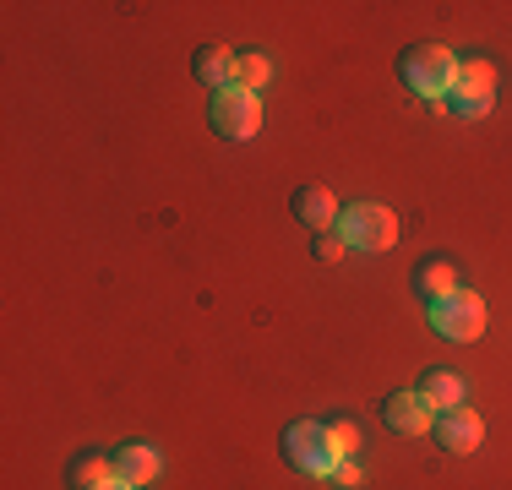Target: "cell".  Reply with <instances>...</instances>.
Wrapping results in <instances>:
<instances>
[{"label":"cell","instance_id":"cell-1","mask_svg":"<svg viewBox=\"0 0 512 490\" xmlns=\"http://www.w3.org/2000/svg\"><path fill=\"white\" fill-rule=\"evenodd\" d=\"M398 77H404V88L414 98H425V104H436V98L453 93V77H458V55L442 44H409L404 55H398Z\"/></svg>","mask_w":512,"mask_h":490},{"label":"cell","instance_id":"cell-2","mask_svg":"<svg viewBox=\"0 0 512 490\" xmlns=\"http://www.w3.org/2000/svg\"><path fill=\"white\" fill-rule=\"evenodd\" d=\"M338 240L349 251H393L398 245V218L382 202H349L338 207Z\"/></svg>","mask_w":512,"mask_h":490},{"label":"cell","instance_id":"cell-3","mask_svg":"<svg viewBox=\"0 0 512 490\" xmlns=\"http://www.w3.org/2000/svg\"><path fill=\"white\" fill-rule=\"evenodd\" d=\"M496 104V71L485 55H458V77H453V93H447V109L463 120H480L491 115Z\"/></svg>","mask_w":512,"mask_h":490},{"label":"cell","instance_id":"cell-4","mask_svg":"<svg viewBox=\"0 0 512 490\" xmlns=\"http://www.w3.org/2000/svg\"><path fill=\"white\" fill-rule=\"evenodd\" d=\"M284 458H289V469L311 474V480H333V469H338V452H333V441H327V425H316V420L289 425L284 431Z\"/></svg>","mask_w":512,"mask_h":490},{"label":"cell","instance_id":"cell-5","mask_svg":"<svg viewBox=\"0 0 512 490\" xmlns=\"http://www.w3.org/2000/svg\"><path fill=\"white\" fill-rule=\"evenodd\" d=\"M207 120H213V131L224 142H251L256 131H262V98L246 93V88H224L207 104Z\"/></svg>","mask_w":512,"mask_h":490},{"label":"cell","instance_id":"cell-6","mask_svg":"<svg viewBox=\"0 0 512 490\" xmlns=\"http://www.w3.org/2000/svg\"><path fill=\"white\" fill-rule=\"evenodd\" d=\"M431 327L447 343H474V338L485 333V300L474 289H453L447 300L431 305Z\"/></svg>","mask_w":512,"mask_h":490},{"label":"cell","instance_id":"cell-7","mask_svg":"<svg viewBox=\"0 0 512 490\" xmlns=\"http://www.w3.org/2000/svg\"><path fill=\"white\" fill-rule=\"evenodd\" d=\"M382 425L393 436H425L436 425V409H431V398H425L420 387H414V392H393V398H382Z\"/></svg>","mask_w":512,"mask_h":490},{"label":"cell","instance_id":"cell-8","mask_svg":"<svg viewBox=\"0 0 512 490\" xmlns=\"http://www.w3.org/2000/svg\"><path fill=\"white\" fill-rule=\"evenodd\" d=\"M109 463H115V480H120V485H131V490L153 485V480H158V469H164V458H158L153 441H120V447L109 452Z\"/></svg>","mask_w":512,"mask_h":490},{"label":"cell","instance_id":"cell-9","mask_svg":"<svg viewBox=\"0 0 512 490\" xmlns=\"http://www.w3.org/2000/svg\"><path fill=\"white\" fill-rule=\"evenodd\" d=\"M431 436H436V447H442V452L463 458V452H474L485 441V425H480V414H474V409H442V414H436V425H431Z\"/></svg>","mask_w":512,"mask_h":490},{"label":"cell","instance_id":"cell-10","mask_svg":"<svg viewBox=\"0 0 512 490\" xmlns=\"http://www.w3.org/2000/svg\"><path fill=\"white\" fill-rule=\"evenodd\" d=\"M191 77H197L202 88H213V93L235 88V49H224V44H202L197 55H191Z\"/></svg>","mask_w":512,"mask_h":490},{"label":"cell","instance_id":"cell-11","mask_svg":"<svg viewBox=\"0 0 512 490\" xmlns=\"http://www.w3.org/2000/svg\"><path fill=\"white\" fill-rule=\"evenodd\" d=\"M458 284V267L447 262V256H425V262H414V294H420L425 305H436V300H447Z\"/></svg>","mask_w":512,"mask_h":490},{"label":"cell","instance_id":"cell-12","mask_svg":"<svg viewBox=\"0 0 512 490\" xmlns=\"http://www.w3.org/2000/svg\"><path fill=\"white\" fill-rule=\"evenodd\" d=\"M289 207H295V218H300L306 229H316V235H327V229L338 224V196L327 191V186H300Z\"/></svg>","mask_w":512,"mask_h":490},{"label":"cell","instance_id":"cell-13","mask_svg":"<svg viewBox=\"0 0 512 490\" xmlns=\"http://www.w3.org/2000/svg\"><path fill=\"white\" fill-rule=\"evenodd\" d=\"M115 480V463H109V452H82V458L66 463V485L71 490H104Z\"/></svg>","mask_w":512,"mask_h":490},{"label":"cell","instance_id":"cell-14","mask_svg":"<svg viewBox=\"0 0 512 490\" xmlns=\"http://www.w3.org/2000/svg\"><path fill=\"white\" fill-rule=\"evenodd\" d=\"M267 82H273V66H267V55H262V49H235V88L262 93Z\"/></svg>","mask_w":512,"mask_h":490},{"label":"cell","instance_id":"cell-15","mask_svg":"<svg viewBox=\"0 0 512 490\" xmlns=\"http://www.w3.org/2000/svg\"><path fill=\"white\" fill-rule=\"evenodd\" d=\"M420 392L431 398V409H436V414H442V409H463V382H458L453 371H425Z\"/></svg>","mask_w":512,"mask_h":490},{"label":"cell","instance_id":"cell-16","mask_svg":"<svg viewBox=\"0 0 512 490\" xmlns=\"http://www.w3.org/2000/svg\"><path fill=\"white\" fill-rule=\"evenodd\" d=\"M327 441H333L338 463L355 458V452H360V425H355V420H333V425H327Z\"/></svg>","mask_w":512,"mask_h":490},{"label":"cell","instance_id":"cell-17","mask_svg":"<svg viewBox=\"0 0 512 490\" xmlns=\"http://www.w3.org/2000/svg\"><path fill=\"white\" fill-rule=\"evenodd\" d=\"M344 251H349V245L338 240L333 229H327V235H316V240H311V256H316V262H327V267H333V262H344Z\"/></svg>","mask_w":512,"mask_h":490},{"label":"cell","instance_id":"cell-18","mask_svg":"<svg viewBox=\"0 0 512 490\" xmlns=\"http://www.w3.org/2000/svg\"><path fill=\"white\" fill-rule=\"evenodd\" d=\"M333 485H338V490H355V485H360V469H355V458H344V463L333 469Z\"/></svg>","mask_w":512,"mask_h":490},{"label":"cell","instance_id":"cell-19","mask_svg":"<svg viewBox=\"0 0 512 490\" xmlns=\"http://www.w3.org/2000/svg\"><path fill=\"white\" fill-rule=\"evenodd\" d=\"M104 490H131V485H120V480H109V485H104Z\"/></svg>","mask_w":512,"mask_h":490}]
</instances>
